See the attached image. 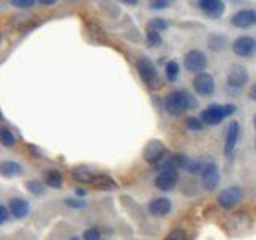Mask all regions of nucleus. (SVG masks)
<instances>
[{
    "label": "nucleus",
    "mask_w": 256,
    "mask_h": 240,
    "mask_svg": "<svg viewBox=\"0 0 256 240\" xmlns=\"http://www.w3.org/2000/svg\"><path fill=\"white\" fill-rule=\"evenodd\" d=\"M204 122L202 118H197V117H189L186 118V126L189 128L190 132H200L204 128Z\"/></svg>",
    "instance_id": "obj_27"
},
{
    "label": "nucleus",
    "mask_w": 256,
    "mask_h": 240,
    "mask_svg": "<svg viewBox=\"0 0 256 240\" xmlns=\"http://www.w3.org/2000/svg\"><path fill=\"white\" fill-rule=\"evenodd\" d=\"M76 196H77L78 198H84V197L86 196V190L82 189V188H77V189H76Z\"/></svg>",
    "instance_id": "obj_37"
},
{
    "label": "nucleus",
    "mask_w": 256,
    "mask_h": 240,
    "mask_svg": "<svg viewBox=\"0 0 256 240\" xmlns=\"http://www.w3.org/2000/svg\"><path fill=\"white\" fill-rule=\"evenodd\" d=\"M252 226V218L246 213H236L224 221V230L229 236H240Z\"/></svg>",
    "instance_id": "obj_6"
},
{
    "label": "nucleus",
    "mask_w": 256,
    "mask_h": 240,
    "mask_svg": "<svg viewBox=\"0 0 256 240\" xmlns=\"http://www.w3.org/2000/svg\"><path fill=\"white\" fill-rule=\"evenodd\" d=\"M149 6L152 10H165V8L170 6V2L168 0H152V2H149Z\"/></svg>",
    "instance_id": "obj_33"
},
{
    "label": "nucleus",
    "mask_w": 256,
    "mask_h": 240,
    "mask_svg": "<svg viewBox=\"0 0 256 240\" xmlns=\"http://www.w3.org/2000/svg\"><path fill=\"white\" fill-rule=\"evenodd\" d=\"M254 149H256V141H254Z\"/></svg>",
    "instance_id": "obj_42"
},
{
    "label": "nucleus",
    "mask_w": 256,
    "mask_h": 240,
    "mask_svg": "<svg viewBox=\"0 0 256 240\" xmlns=\"http://www.w3.org/2000/svg\"><path fill=\"white\" fill-rule=\"evenodd\" d=\"M146 42L150 45V46H160L162 45V36H160V32L152 29V28H148L146 26Z\"/></svg>",
    "instance_id": "obj_24"
},
{
    "label": "nucleus",
    "mask_w": 256,
    "mask_h": 240,
    "mask_svg": "<svg viewBox=\"0 0 256 240\" xmlns=\"http://www.w3.org/2000/svg\"><path fill=\"white\" fill-rule=\"evenodd\" d=\"M248 78H250V76H248V70L244 66L232 64L228 72V92L238 94L248 84Z\"/></svg>",
    "instance_id": "obj_4"
},
{
    "label": "nucleus",
    "mask_w": 256,
    "mask_h": 240,
    "mask_svg": "<svg viewBox=\"0 0 256 240\" xmlns=\"http://www.w3.org/2000/svg\"><path fill=\"white\" fill-rule=\"evenodd\" d=\"M84 240H101V234L96 228H90L84 232Z\"/></svg>",
    "instance_id": "obj_32"
},
{
    "label": "nucleus",
    "mask_w": 256,
    "mask_h": 240,
    "mask_svg": "<svg viewBox=\"0 0 256 240\" xmlns=\"http://www.w3.org/2000/svg\"><path fill=\"white\" fill-rule=\"evenodd\" d=\"M184 69L189 72H196V74H200V72H205L206 66H208V60L204 52L200 50H190L184 54Z\"/></svg>",
    "instance_id": "obj_8"
},
{
    "label": "nucleus",
    "mask_w": 256,
    "mask_h": 240,
    "mask_svg": "<svg viewBox=\"0 0 256 240\" xmlns=\"http://www.w3.org/2000/svg\"><path fill=\"white\" fill-rule=\"evenodd\" d=\"M8 213H10V210H8L6 205L0 206V224H5L8 221Z\"/></svg>",
    "instance_id": "obj_35"
},
{
    "label": "nucleus",
    "mask_w": 256,
    "mask_h": 240,
    "mask_svg": "<svg viewBox=\"0 0 256 240\" xmlns=\"http://www.w3.org/2000/svg\"><path fill=\"white\" fill-rule=\"evenodd\" d=\"M64 204H66L68 206H70V208H84V206H86V202L84 198H74V197H68L66 200H64Z\"/></svg>",
    "instance_id": "obj_31"
},
{
    "label": "nucleus",
    "mask_w": 256,
    "mask_h": 240,
    "mask_svg": "<svg viewBox=\"0 0 256 240\" xmlns=\"http://www.w3.org/2000/svg\"><path fill=\"white\" fill-rule=\"evenodd\" d=\"M165 240H188V234L182 229H173L170 234L165 237Z\"/></svg>",
    "instance_id": "obj_30"
},
{
    "label": "nucleus",
    "mask_w": 256,
    "mask_h": 240,
    "mask_svg": "<svg viewBox=\"0 0 256 240\" xmlns=\"http://www.w3.org/2000/svg\"><path fill=\"white\" fill-rule=\"evenodd\" d=\"M198 6L206 16H210L213 20L221 18L224 10H226V4L221 2V0H202V2H198Z\"/></svg>",
    "instance_id": "obj_15"
},
{
    "label": "nucleus",
    "mask_w": 256,
    "mask_h": 240,
    "mask_svg": "<svg viewBox=\"0 0 256 240\" xmlns=\"http://www.w3.org/2000/svg\"><path fill=\"white\" fill-rule=\"evenodd\" d=\"M192 86H194V92L198 96H212L214 93V78L212 74L208 72H200V74H196L194 80H192Z\"/></svg>",
    "instance_id": "obj_9"
},
{
    "label": "nucleus",
    "mask_w": 256,
    "mask_h": 240,
    "mask_svg": "<svg viewBox=\"0 0 256 240\" xmlns=\"http://www.w3.org/2000/svg\"><path fill=\"white\" fill-rule=\"evenodd\" d=\"M124 4H125V5H136L138 2H136V0H125Z\"/></svg>",
    "instance_id": "obj_39"
},
{
    "label": "nucleus",
    "mask_w": 256,
    "mask_h": 240,
    "mask_svg": "<svg viewBox=\"0 0 256 240\" xmlns=\"http://www.w3.org/2000/svg\"><path fill=\"white\" fill-rule=\"evenodd\" d=\"M194 106H197V101L192 100V96L184 90H174L165 98V109L172 116H181Z\"/></svg>",
    "instance_id": "obj_1"
},
{
    "label": "nucleus",
    "mask_w": 256,
    "mask_h": 240,
    "mask_svg": "<svg viewBox=\"0 0 256 240\" xmlns=\"http://www.w3.org/2000/svg\"><path fill=\"white\" fill-rule=\"evenodd\" d=\"M8 210H10V213L14 216V218L22 220L29 214L30 205L28 200H24L21 197H13L10 202H8Z\"/></svg>",
    "instance_id": "obj_17"
},
{
    "label": "nucleus",
    "mask_w": 256,
    "mask_h": 240,
    "mask_svg": "<svg viewBox=\"0 0 256 240\" xmlns=\"http://www.w3.org/2000/svg\"><path fill=\"white\" fill-rule=\"evenodd\" d=\"M165 154H166V148L160 140H150L146 144V148H144V160L152 165L162 162L165 158Z\"/></svg>",
    "instance_id": "obj_10"
},
{
    "label": "nucleus",
    "mask_w": 256,
    "mask_h": 240,
    "mask_svg": "<svg viewBox=\"0 0 256 240\" xmlns=\"http://www.w3.org/2000/svg\"><path fill=\"white\" fill-rule=\"evenodd\" d=\"M0 173H2L4 178H16V176L21 174V165L12 162V160H6L0 165Z\"/></svg>",
    "instance_id": "obj_20"
},
{
    "label": "nucleus",
    "mask_w": 256,
    "mask_h": 240,
    "mask_svg": "<svg viewBox=\"0 0 256 240\" xmlns=\"http://www.w3.org/2000/svg\"><path fill=\"white\" fill-rule=\"evenodd\" d=\"M244 189L238 186H230L221 190L218 194V204L224 210H234V208L244 200Z\"/></svg>",
    "instance_id": "obj_7"
},
{
    "label": "nucleus",
    "mask_w": 256,
    "mask_h": 240,
    "mask_svg": "<svg viewBox=\"0 0 256 240\" xmlns=\"http://www.w3.org/2000/svg\"><path fill=\"white\" fill-rule=\"evenodd\" d=\"M72 178H74L77 182H82V184H92L93 182V178H94V174L90 168L85 166V165H78V166H74L72 168Z\"/></svg>",
    "instance_id": "obj_18"
},
{
    "label": "nucleus",
    "mask_w": 256,
    "mask_h": 240,
    "mask_svg": "<svg viewBox=\"0 0 256 240\" xmlns=\"http://www.w3.org/2000/svg\"><path fill=\"white\" fill-rule=\"evenodd\" d=\"M180 174L174 170H166V172H158L156 178V188L158 190H173L174 186L178 184Z\"/></svg>",
    "instance_id": "obj_13"
},
{
    "label": "nucleus",
    "mask_w": 256,
    "mask_h": 240,
    "mask_svg": "<svg viewBox=\"0 0 256 240\" xmlns=\"http://www.w3.org/2000/svg\"><path fill=\"white\" fill-rule=\"evenodd\" d=\"M0 141H2L5 148H13L16 144V134L8 128H2L0 130Z\"/></svg>",
    "instance_id": "obj_26"
},
{
    "label": "nucleus",
    "mask_w": 256,
    "mask_h": 240,
    "mask_svg": "<svg viewBox=\"0 0 256 240\" xmlns=\"http://www.w3.org/2000/svg\"><path fill=\"white\" fill-rule=\"evenodd\" d=\"M228 45V40L224 36H220V34H213L210 36V38H208V46L212 48V50H222L224 46Z\"/></svg>",
    "instance_id": "obj_25"
},
{
    "label": "nucleus",
    "mask_w": 256,
    "mask_h": 240,
    "mask_svg": "<svg viewBox=\"0 0 256 240\" xmlns=\"http://www.w3.org/2000/svg\"><path fill=\"white\" fill-rule=\"evenodd\" d=\"M230 24L237 29H248V28L254 26L256 24V10H250V8L238 10L230 18Z\"/></svg>",
    "instance_id": "obj_12"
},
{
    "label": "nucleus",
    "mask_w": 256,
    "mask_h": 240,
    "mask_svg": "<svg viewBox=\"0 0 256 240\" xmlns=\"http://www.w3.org/2000/svg\"><path fill=\"white\" fill-rule=\"evenodd\" d=\"M172 202L170 198L166 197H157L154 200H150L148 205V210L152 216H157V218H164L168 213L172 212Z\"/></svg>",
    "instance_id": "obj_16"
},
{
    "label": "nucleus",
    "mask_w": 256,
    "mask_h": 240,
    "mask_svg": "<svg viewBox=\"0 0 256 240\" xmlns=\"http://www.w3.org/2000/svg\"><path fill=\"white\" fill-rule=\"evenodd\" d=\"M12 6H18V8H30L34 6V0H12Z\"/></svg>",
    "instance_id": "obj_34"
},
{
    "label": "nucleus",
    "mask_w": 256,
    "mask_h": 240,
    "mask_svg": "<svg viewBox=\"0 0 256 240\" xmlns=\"http://www.w3.org/2000/svg\"><path fill=\"white\" fill-rule=\"evenodd\" d=\"M238 136H240V124L232 120L228 126V132H226V140H224V154L228 157L234 154L236 146H237V141H238Z\"/></svg>",
    "instance_id": "obj_14"
},
{
    "label": "nucleus",
    "mask_w": 256,
    "mask_h": 240,
    "mask_svg": "<svg viewBox=\"0 0 256 240\" xmlns=\"http://www.w3.org/2000/svg\"><path fill=\"white\" fill-rule=\"evenodd\" d=\"M148 28H152V29H156L158 32H162L165 29H168V22L164 20V18H154V20H150L148 24H146Z\"/></svg>",
    "instance_id": "obj_29"
},
{
    "label": "nucleus",
    "mask_w": 256,
    "mask_h": 240,
    "mask_svg": "<svg viewBox=\"0 0 256 240\" xmlns=\"http://www.w3.org/2000/svg\"><path fill=\"white\" fill-rule=\"evenodd\" d=\"M92 184H93L96 189H102V190H114V189L118 188L117 182L112 180L110 176L104 174V173H96Z\"/></svg>",
    "instance_id": "obj_19"
},
{
    "label": "nucleus",
    "mask_w": 256,
    "mask_h": 240,
    "mask_svg": "<svg viewBox=\"0 0 256 240\" xmlns=\"http://www.w3.org/2000/svg\"><path fill=\"white\" fill-rule=\"evenodd\" d=\"M26 189L30 192L32 196H37V197L45 196V192H46V188L44 186V182H40L37 180H29L26 182Z\"/></svg>",
    "instance_id": "obj_22"
},
{
    "label": "nucleus",
    "mask_w": 256,
    "mask_h": 240,
    "mask_svg": "<svg viewBox=\"0 0 256 240\" xmlns=\"http://www.w3.org/2000/svg\"><path fill=\"white\" fill-rule=\"evenodd\" d=\"M165 76H166V80H170V82H176V78L180 77V64L176 61H168L165 64Z\"/></svg>",
    "instance_id": "obj_23"
},
{
    "label": "nucleus",
    "mask_w": 256,
    "mask_h": 240,
    "mask_svg": "<svg viewBox=\"0 0 256 240\" xmlns=\"http://www.w3.org/2000/svg\"><path fill=\"white\" fill-rule=\"evenodd\" d=\"M253 125H254V128H256V114L253 116Z\"/></svg>",
    "instance_id": "obj_40"
},
{
    "label": "nucleus",
    "mask_w": 256,
    "mask_h": 240,
    "mask_svg": "<svg viewBox=\"0 0 256 240\" xmlns=\"http://www.w3.org/2000/svg\"><path fill=\"white\" fill-rule=\"evenodd\" d=\"M232 52L240 58H250L256 53V38L250 36H240L232 42Z\"/></svg>",
    "instance_id": "obj_11"
},
{
    "label": "nucleus",
    "mask_w": 256,
    "mask_h": 240,
    "mask_svg": "<svg viewBox=\"0 0 256 240\" xmlns=\"http://www.w3.org/2000/svg\"><path fill=\"white\" fill-rule=\"evenodd\" d=\"M202 168H204V162H200V160H189L186 172L189 174H200L202 173Z\"/></svg>",
    "instance_id": "obj_28"
},
{
    "label": "nucleus",
    "mask_w": 256,
    "mask_h": 240,
    "mask_svg": "<svg viewBox=\"0 0 256 240\" xmlns=\"http://www.w3.org/2000/svg\"><path fill=\"white\" fill-rule=\"evenodd\" d=\"M136 69H138V74L142 78V82L146 84L149 88H158L160 86V77H158V70L156 68V64L152 62L146 56H141L136 62Z\"/></svg>",
    "instance_id": "obj_3"
},
{
    "label": "nucleus",
    "mask_w": 256,
    "mask_h": 240,
    "mask_svg": "<svg viewBox=\"0 0 256 240\" xmlns=\"http://www.w3.org/2000/svg\"><path fill=\"white\" fill-rule=\"evenodd\" d=\"M40 4H44V5H54V0H42Z\"/></svg>",
    "instance_id": "obj_38"
},
{
    "label": "nucleus",
    "mask_w": 256,
    "mask_h": 240,
    "mask_svg": "<svg viewBox=\"0 0 256 240\" xmlns=\"http://www.w3.org/2000/svg\"><path fill=\"white\" fill-rule=\"evenodd\" d=\"M200 176H202L204 189L208 190V192L214 190L216 188H218L220 180H221L218 164H216L213 158H206L204 162V168H202V173H200Z\"/></svg>",
    "instance_id": "obj_5"
},
{
    "label": "nucleus",
    "mask_w": 256,
    "mask_h": 240,
    "mask_svg": "<svg viewBox=\"0 0 256 240\" xmlns=\"http://www.w3.org/2000/svg\"><path fill=\"white\" fill-rule=\"evenodd\" d=\"M70 240H80L78 237H70Z\"/></svg>",
    "instance_id": "obj_41"
},
{
    "label": "nucleus",
    "mask_w": 256,
    "mask_h": 240,
    "mask_svg": "<svg viewBox=\"0 0 256 240\" xmlns=\"http://www.w3.org/2000/svg\"><path fill=\"white\" fill-rule=\"evenodd\" d=\"M236 104H210L208 108H205L200 114V118L205 125H220L226 117L236 114Z\"/></svg>",
    "instance_id": "obj_2"
},
{
    "label": "nucleus",
    "mask_w": 256,
    "mask_h": 240,
    "mask_svg": "<svg viewBox=\"0 0 256 240\" xmlns=\"http://www.w3.org/2000/svg\"><path fill=\"white\" fill-rule=\"evenodd\" d=\"M62 173L60 170H48L45 173V184L53 189H61L62 188Z\"/></svg>",
    "instance_id": "obj_21"
},
{
    "label": "nucleus",
    "mask_w": 256,
    "mask_h": 240,
    "mask_svg": "<svg viewBox=\"0 0 256 240\" xmlns=\"http://www.w3.org/2000/svg\"><path fill=\"white\" fill-rule=\"evenodd\" d=\"M248 96H250V100L256 101V82L250 86V90H248Z\"/></svg>",
    "instance_id": "obj_36"
}]
</instances>
